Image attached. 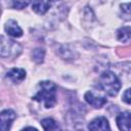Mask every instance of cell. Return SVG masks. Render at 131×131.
<instances>
[{"instance_id":"1","label":"cell","mask_w":131,"mask_h":131,"mask_svg":"<svg viewBox=\"0 0 131 131\" xmlns=\"http://www.w3.org/2000/svg\"><path fill=\"white\" fill-rule=\"evenodd\" d=\"M33 99L42 102L45 107H53L56 103V85L51 81H42L38 85L37 93Z\"/></svg>"},{"instance_id":"2","label":"cell","mask_w":131,"mask_h":131,"mask_svg":"<svg viewBox=\"0 0 131 131\" xmlns=\"http://www.w3.org/2000/svg\"><path fill=\"white\" fill-rule=\"evenodd\" d=\"M98 87L107 95L116 96L121 89V82L113 72L105 71L99 77Z\"/></svg>"},{"instance_id":"3","label":"cell","mask_w":131,"mask_h":131,"mask_svg":"<svg viewBox=\"0 0 131 131\" xmlns=\"http://www.w3.org/2000/svg\"><path fill=\"white\" fill-rule=\"evenodd\" d=\"M21 52V46L10 39H6L5 37H1V49L0 54L2 57H16Z\"/></svg>"},{"instance_id":"4","label":"cell","mask_w":131,"mask_h":131,"mask_svg":"<svg viewBox=\"0 0 131 131\" xmlns=\"http://www.w3.org/2000/svg\"><path fill=\"white\" fill-rule=\"evenodd\" d=\"M84 97H85V100H86L90 105H92V106L95 107V108H100V107H102V106L107 102V100H106V98H105L104 96L98 95V94L94 93L93 91H88V92H86Z\"/></svg>"},{"instance_id":"5","label":"cell","mask_w":131,"mask_h":131,"mask_svg":"<svg viewBox=\"0 0 131 131\" xmlns=\"http://www.w3.org/2000/svg\"><path fill=\"white\" fill-rule=\"evenodd\" d=\"M16 118L15 113L12 110H4L0 114L1 120V131H9L12 122Z\"/></svg>"},{"instance_id":"6","label":"cell","mask_w":131,"mask_h":131,"mask_svg":"<svg viewBox=\"0 0 131 131\" xmlns=\"http://www.w3.org/2000/svg\"><path fill=\"white\" fill-rule=\"evenodd\" d=\"M89 131H111L108 121L104 117H97L88 125Z\"/></svg>"},{"instance_id":"7","label":"cell","mask_w":131,"mask_h":131,"mask_svg":"<svg viewBox=\"0 0 131 131\" xmlns=\"http://www.w3.org/2000/svg\"><path fill=\"white\" fill-rule=\"evenodd\" d=\"M116 122L121 131H131V113H120L117 116Z\"/></svg>"},{"instance_id":"8","label":"cell","mask_w":131,"mask_h":131,"mask_svg":"<svg viewBox=\"0 0 131 131\" xmlns=\"http://www.w3.org/2000/svg\"><path fill=\"white\" fill-rule=\"evenodd\" d=\"M5 31L8 35H10L11 37H14V38H18L20 36H23V30L20 29V27L17 25V23L15 20H8L6 24H5Z\"/></svg>"},{"instance_id":"9","label":"cell","mask_w":131,"mask_h":131,"mask_svg":"<svg viewBox=\"0 0 131 131\" xmlns=\"http://www.w3.org/2000/svg\"><path fill=\"white\" fill-rule=\"evenodd\" d=\"M6 77L9 78L13 83H19L26 78V71L24 69L14 68L7 72Z\"/></svg>"},{"instance_id":"10","label":"cell","mask_w":131,"mask_h":131,"mask_svg":"<svg viewBox=\"0 0 131 131\" xmlns=\"http://www.w3.org/2000/svg\"><path fill=\"white\" fill-rule=\"evenodd\" d=\"M50 5H51V2H48V1H34L32 3V9L36 13L43 15L47 12Z\"/></svg>"},{"instance_id":"11","label":"cell","mask_w":131,"mask_h":131,"mask_svg":"<svg viewBox=\"0 0 131 131\" xmlns=\"http://www.w3.org/2000/svg\"><path fill=\"white\" fill-rule=\"evenodd\" d=\"M41 125L44 131H62L59 124L51 118H45L41 121Z\"/></svg>"},{"instance_id":"12","label":"cell","mask_w":131,"mask_h":131,"mask_svg":"<svg viewBox=\"0 0 131 131\" xmlns=\"http://www.w3.org/2000/svg\"><path fill=\"white\" fill-rule=\"evenodd\" d=\"M117 38L121 42H128L131 40V28L122 27L117 31Z\"/></svg>"},{"instance_id":"13","label":"cell","mask_w":131,"mask_h":131,"mask_svg":"<svg viewBox=\"0 0 131 131\" xmlns=\"http://www.w3.org/2000/svg\"><path fill=\"white\" fill-rule=\"evenodd\" d=\"M120 15L125 20H131V2L123 3L120 6Z\"/></svg>"},{"instance_id":"14","label":"cell","mask_w":131,"mask_h":131,"mask_svg":"<svg viewBox=\"0 0 131 131\" xmlns=\"http://www.w3.org/2000/svg\"><path fill=\"white\" fill-rule=\"evenodd\" d=\"M44 55H45V50L43 48H36L33 50L32 52V58L35 62L37 63H41L43 62L44 59Z\"/></svg>"},{"instance_id":"15","label":"cell","mask_w":131,"mask_h":131,"mask_svg":"<svg viewBox=\"0 0 131 131\" xmlns=\"http://www.w3.org/2000/svg\"><path fill=\"white\" fill-rule=\"evenodd\" d=\"M29 2L28 1H13L12 2V6L15 9H23L26 6H28Z\"/></svg>"},{"instance_id":"16","label":"cell","mask_w":131,"mask_h":131,"mask_svg":"<svg viewBox=\"0 0 131 131\" xmlns=\"http://www.w3.org/2000/svg\"><path fill=\"white\" fill-rule=\"evenodd\" d=\"M122 99H123L124 102H126V103H128V104H131V88L127 89V90L123 93Z\"/></svg>"},{"instance_id":"17","label":"cell","mask_w":131,"mask_h":131,"mask_svg":"<svg viewBox=\"0 0 131 131\" xmlns=\"http://www.w3.org/2000/svg\"><path fill=\"white\" fill-rule=\"evenodd\" d=\"M21 131H38L36 128H33V127H27L25 129H23Z\"/></svg>"}]
</instances>
